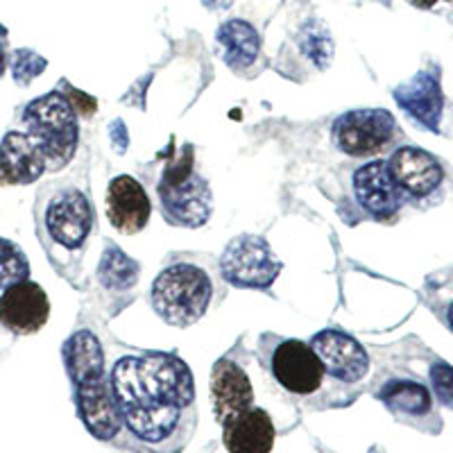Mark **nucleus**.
<instances>
[{"mask_svg": "<svg viewBox=\"0 0 453 453\" xmlns=\"http://www.w3.org/2000/svg\"><path fill=\"white\" fill-rule=\"evenodd\" d=\"M123 428L150 453H180L197 426L196 381L180 356L164 351L120 356L111 374Z\"/></svg>", "mask_w": 453, "mask_h": 453, "instance_id": "1", "label": "nucleus"}, {"mask_svg": "<svg viewBox=\"0 0 453 453\" xmlns=\"http://www.w3.org/2000/svg\"><path fill=\"white\" fill-rule=\"evenodd\" d=\"M64 361L75 386L80 418L93 438L113 440L123 431L120 412L113 402L111 383L104 374V351L91 331H78L64 345Z\"/></svg>", "mask_w": 453, "mask_h": 453, "instance_id": "2", "label": "nucleus"}, {"mask_svg": "<svg viewBox=\"0 0 453 453\" xmlns=\"http://www.w3.org/2000/svg\"><path fill=\"white\" fill-rule=\"evenodd\" d=\"M213 299V279L196 263H173L152 283V306L164 322L191 326Z\"/></svg>", "mask_w": 453, "mask_h": 453, "instance_id": "3", "label": "nucleus"}, {"mask_svg": "<svg viewBox=\"0 0 453 453\" xmlns=\"http://www.w3.org/2000/svg\"><path fill=\"white\" fill-rule=\"evenodd\" d=\"M23 125L27 136L39 145L46 157V168L57 170L66 165L78 150V119L66 96L52 91L32 100L23 109Z\"/></svg>", "mask_w": 453, "mask_h": 453, "instance_id": "4", "label": "nucleus"}, {"mask_svg": "<svg viewBox=\"0 0 453 453\" xmlns=\"http://www.w3.org/2000/svg\"><path fill=\"white\" fill-rule=\"evenodd\" d=\"M164 216L181 226H200L211 216V188L193 173V148L184 145L181 157L170 161L159 181Z\"/></svg>", "mask_w": 453, "mask_h": 453, "instance_id": "5", "label": "nucleus"}, {"mask_svg": "<svg viewBox=\"0 0 453 453\" xmlns=\"http://www.w3.org/2000/svg\"><path fill=\"white\" fill-rule=\"evenodd\" d=\"M265 363L274 381L293 396L309 399L325 386V367L311 345L302 340H277Z\"/></svg>", "mask_w": 453, "mask_h": 453, "instance_id": "6", "label": "nucleus"}, {"mask_svg": "<svg viewBox=\"0 0 453 453\" xmlns=\"http://www.w3.org/2000/svg\"><path fill=\"white\" fill-rule=\"evenodd\" d=\"M281 268V261L261 236L234 238L220 258L222 277L236 288H270Z\"/></svg>", "mask_w": 453, "mask_h": 453, "instance_id": "7", "label": "nucleus"}, {"mask_svg": "<svg viewBox=\"0 0 453 453\" xmlns=\"http://www.w3.org/2000/svg\"><path fill=\"white\" fill-rule=\"evenodd\" d=\"M396 120L386 109H356L338 116L331 136L340 152L349 157H372L395 141Z\"/></svg>", "mask_w": 453, "mask_h": 453, "instance_id": "8", "label": "nucleus"}, {"mask_svg": "<svg viewBox=\"0 0 453 453\" xmlns=\"http://www.w3.org/2000/svg\"><path fill=\"white\" fill-rule=\"evenodd\" d=\"M93 229V209L80 188H62L46 206V232L57 248L80 252Z\"/></svg>", "mask_w": 453, "mask_h": 453, "instance_id": "9", "label": "nucleus"}, {"mask_svg": "<svg viewBox=\"0 0 453 453\" xmlns=\"http://www.w3.org/2000/svg\"><path fill=\"white\" fill-rule=\"evenodd\" d=\"M311 349L325 367L326 376L351 386L363 381L370 372V356L363 345L349 334L338 329H325L311 338Z\"/></svg>", "mask_w": 453, "mask_h": 453, "instance_id": "10", "label": "nucleus"}, {"mask_svg": "<svg viewBox=\"0 0 453 453\" xmlns=\"http://www.w3.org/2000/svg\"><path fill=\"white\" fill-rule=\"evenodd\" d=\"M50 318V302L39 283H14L0 297V322L16 335L36 334Z\"/></svg>", "mask_w": 453, "mask_h": 453, "instance_id": "11", "label": "nucleus"}, {"mask_svg": "<svg viewBox=\"0 0 453 453\" xmlns=\"http://www.w3.org/2000/svg\"><path fill=\"white\" fill-rule=\"evenodd\" d=\"M354 193L358 204L374 218L395 216L406 193L399 188L388 161H370L354 173Z\"/></svg>", "mask_w": 453, "mask_h": 453, "instance_id": "12", "label": "nucleus"}, {"mask_svg": "<svg viewBox=\"0 0 453 453\" xmlns=\"http://www.w3.org/2000/svg\"><path fill=\"white\" fill-rule=\"evenodd\" d=\"M107 218L120 234L141 232L150 220L152 204L143 186L129 175H119L109 181Z\"/></svg>", "mask_w": 453, "mask_h": 453, "instance_id": "13", "label": "nucleus"}, {"mask_svg": "<svg viewBox=\"0 0 453 453\" xmlns=\"http://www.w3.org/2000/svg\"><path fill=\"white\" fill-rule=\"evenodd\" d=\"M395 181L406 196H431L444 180V170L438 159L419 148H399L388 161Z\"/></svg>", "mask_w": 453, "mask_h": 453, "instance_id": "14", "label": "nucleus"}, {"mask_svg": "<svg viewBox=\"0 0 453 453\" xmlns=\"http://www.w3.org/2000/svg\"><path fill=\"white\" fill-rule=\"evenodd\" d=\"M222 440L229 453H270L274 424L263 408L250 406L222 422Z\"/></svg>", "mask_w": 453, "mask_h": 453, "instance_id": "15", "label": "nucleus"}, {"mask_svg": "<svg viewBox=\"0 0 453 453\" xmlns=\"http://www.w3.org/2000/svg\"><path fill=\"white\" fill-rule=\"evenodd\" d=\"M211 396L218 422L254 406V390L242 367L229 358H220L211 372Z\"/></svg>", "mask_w": 453, "mask_h": 453, "instance_id": "16", "label": "nucleus"}, {"mask_svg": "<svg viewBox=\"0 0 453 453\" xmlns=\"http://www.w3.org/2000/svg\"><path fill=\"white\" fill-rule=\"evenodd\" d=\"M395 100L419 125L438 132L442 119V91L435 75L428 71L418 73L411 82L395 88Z\"/></svg>", "mask_w": 453, "mask_h": 453, "instance_id": "17", "label": "nucleus"}, {"mask_svg": "<svg viewBox=\"0 0 453 453\" xmlns=\"http://www.w3.org/2000/svg\"><path fill=\"white\" fill-rule=\"evenodd\" d=\"M46 170V157L39 145L21 132H10L0 143V173L12 184H32Z\"/></svg>", "mask_w": 453, "mask_h": 453, "instance_id": "18", "label": "nucleus"}, {"mask_svg": "<svg viewBox=\"0 0 453 453\" xmlns=\"http://www.w3.org/2000/svg\"><path fill=\"white\" fill-rule=\"evenodd\" d=\"M218 43L225 50V62L232 68L241 71V68L252 66L254 59L261 50V39H258L257 30L245 21H226L225 26L218 30Z\"/></svg>", "mask_w": 453, "mask_h": 453, "instance_id": "19", "label": "nucleus"}, {"mask_svg": "<svg viewBox=\"0 0 453 453\" xmlns=\"http://www.w3.org/2000/svg\"><path fill=\"white\" fill-rule=\"evenodd\" d=\"M379 399L396 415H408V418H424L431 412L433 399L431 392L418 381L408 379H392L379 392Z\"/></svg>", "mask_w": 453, "mask_h": 453, "instance_id": "20", "label": "nucleus"}, {"mask_svg": "<svg viewBox=\"0 0 453 453\" xmlns=\"http://www.w3.org/2000/svg\"><path fill=\"white\" fill-rule=\"evenodd\" d=\"M139 263L132 261L125 252H120L116 245H109L100 258L98 277L100 281L111 290H129L139 279Z\"/></svg>", "mask_w": 453, "mask_h": 453, "instance_id": "21", "label": "nucleus"}, {"mask_svg": "<svg viewBox=\"0 0 453 453\" xmlns=\"http://www.w3.org/2000/svg\"><path fill=\"white\" fill-rule=\"evenodd\" d=\"M30 277V261L19 245L0 238V288H10Z\"/></svg>", "mask_w": 453, "mask_h": 453, "instance_id": "22", "label": "nucleus"}, {"mask_svg": "<svg viewBox=\"0 0 453 453\" xmlns=\"http://www.w3.org/2000/svg\"><path fill=\"white\" fill-rule=\"evenodd\" d=\"M43 68H46V59L39 57L32 50H16L14 62H12V71H14V80L19 84H27L42 75Z\"/></svg>", "mask_w": 453, "mask_h": 453, "instance_id": "23", "label": "nucleus"}, {"mask_svg": "<svg viewBox=\"0 0 453 453\" xmlns=\"http://www.w3.org/2000/svg\"><path fill=\"white\" fill-rule=\"evenodd\" d=\"M431 383L440 402L453 408V367L447 363H435L431 367Z\"/></svg>", "mask_w": 453, "mask_h": 453, "instance_id": "24", "label": "nucleus"}, {"mask_svg": "<svg viewBox=\"0 0 453 453\" xmlns=\"http://www.w3.org/2000/svg\"><path fill=\"white\" fill-rule=\"evenodd\" d=\"M66 98H68V103L73 104V109H78L80 116H91V113L96 111V107H98V104H96V100L88 98V96H82V93L75 91V88H71V87H66Z\"/></svg>", "mask_w": 453, "mask_h": 453, "instance_id": "25", "label": "nucleus"}, {"mask_svg": "<svg viewBox=\"0 0 453 453\" xmlns=\"http://www.w3.org/2000/svg\"><path fill=\"white\" fill-rule=\"evenodd\" d=\"M408 3H411V5H415V7H422V10H428V7L435 5L438 0H408Z\"/></svg>", "mask_w": 453, "mask_h": 453, "instance_id": "26", "label": "nucleus"}, {"mask_svg": "<svg viewBox=\"0 0 453 453\" xmlns=\"http://www.w3.org/2000/svg\"><path fill=\"white\" fill-rule=\"evenodd\" d=\"M449 325H451V329H453V304L449 306Z\"/></svg>", "mask_w": 453, "mask_h": 453, "instance_id": "27", "label": "nucleus"}]
</instances>
